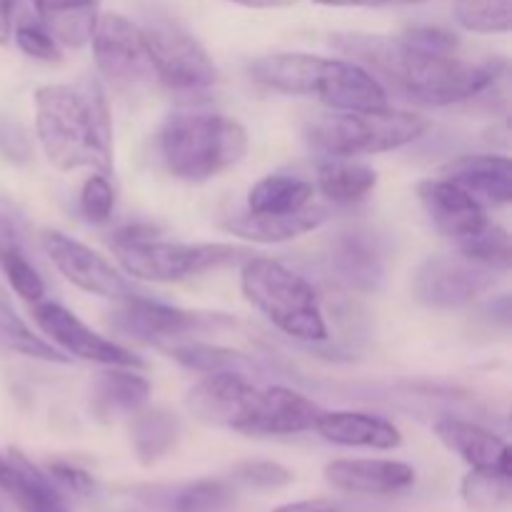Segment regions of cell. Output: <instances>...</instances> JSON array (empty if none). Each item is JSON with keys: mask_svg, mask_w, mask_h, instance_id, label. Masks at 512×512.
Returning a JSON list of instances; mask_svg holds the SVG:
<instances>
[{"mask_svg": "<svg viewBox=\"0 0 512 512\" xmlns=\"http://www.w3.org/2000/svg\"><path fill=\"white\" fill-rule=\"evenodd\" d=\"M248 153V133L220 113H175L158 133L165 170L180 180L203 183L233 168Z\"/></svg>", "mask_w": 512, "mask_h": 512, "instance_id": "4", "label": "cell"}, {"mask_svg": "<svg viewBox=\"0 0 512 512\" xmlns=\"http://www.w3.org/2000/svg\"><path fill=\"white\" fill-rule=\"evenodd\" d=\"M230 3H238L243 5V8L268 10V8H290V5H295V0H230Z\"/></svg>", "mask_w": 512, "mask_h": 512, "instance_id": "46", "label": "cell"}, {"mask_svg": "<svg viewBox=\"0 0 512 512\" xmlns=\"http://www.w3.org/2000/svg\"><path fill=\"white\" fill-rule=\"evenodd\" d=\"M498 270L463 253L433 255L415 273L413 293L428 308H460L488 293Z\"/></svg>", "mask_w": 512, "mask_h": 512, "instance_id": "11", "label": "cell"}, {"mask_svg": "<svg viewBox=\"0 0 512 512\" xmlns=\"http://www.w3.org/2000/svg\"><path fill=\"white\" fill-rule=\"evenodd\" d=\"M425 128L428 120L405 110H335L315 115L305 125V138L328 158H355L403 148Z\"/></svg>", "mask_w": 512, "mask_h": 512, "instance_id": "6", "label": "cell"}, {"mask_svg": "<svg viewBox=\"0 0 512 512\" xmlns=\"http://www.w3.org/2000/svg\"><path fill=\"white\" fill-rule=\"evenodd\" d=\"M403 38L418 48L430 50V53H458V35L450 30L438 28V25H418V28L405 30Z\"/></svg>", "mask_w": 512, "mask_h": 512, "instance_id": "40", "label": "cell"}, {"mask_svg": "<svg viewBox=\"0 0 512 512\" xmlns=\"http://www.w3.org/2000/svg\"><path fill=\"white\" fill-rule=\"evenodd\" d=\"M115 208V190L110 185L108 175L95 173L90 175L80 190V210L90 223H105L113 215Z\"/></svg>", "mask_w": 512, "mask_h": 512, "instance_id": "36", "label": "cell"}, {"mask_svg": "<svg viewBox=\"0 0 512 512\" xmlns=\"http://www.w3.org/2000/svg\"><path fill=\"white\" fill-rule=\"evenodd\" d=\"M33 320L68 358L73 355V358L108 365V368H145V363L133 350L90 330L83 320L75 318L63 305L38 300V303H33Z\"/></svg>", "mask_w": 512, "mask_h": 512, "instance_id": "13", "label": "cell"}, {"mask_svg": "<svg viewBox=\"0 0 512 512\" xmlns=\"http://www.w3.org/2000/svg\"><path fill=\"white\" fill-rule=\"evenodd\" d=\"M320 5H333V8H380L388 5V0H313Z\"/></svg>", "mask_w": 512, "mask_h": 512, "instance_id": "45", "label": "cell"}, {"mask_svg": "<svg viewBox=\"0 0 512 512\" xmlns=\"http://www.w3.org/2000/svg\"><path fill=\"white\" fill-rule=\"evenodd\" d=\"M455 18L473 33H508L512 5L510 0H460Z\"/></svg>", "mask_w": 512, "mask_h": 512, "instance_id": "33", "label": "cell"}, {"mask_svg": "<svg viewBox=\"0 0 512 512\" xmlns=\"http://www.w3.org/2000/svg\"><path fill=\"white\" fill-rule=\"evenodd\" d=\"M330 273L345 288L375 293L385 283V258L378 240L363 230L340 233L330 248Z\"/></svg>", "mask_w": 512, "mask_h": 512, "instance_id": "18", "label": "cell"}, {"mask_svg": "<svg viewBox=\"0 0 512 512\" xmlns=\"http://www.w3.org/2000/svg\"><path fill=\"white\" fill-rule=\"evenodd\" d=\"M140 503L163 512H225L235 493L223 480H193L175 485H143L133 490Z\"/></svg>", "mask_w": 512, "mask_h": 512, "instance_id": "23", "label": "cell"}, {"mask_svg": "<svg viewBox=\"0 0 512 512\" xmlns=\"http://www.w3.org/2000/svg\"><path fill=\"white\" fill-rule=\"evenodd\" d=\"M245 298L270 323L300 343H320L328 338L320 295L303 275L270 258H250L243 268Z\"/></svg>", "mask_w": 512, "mask_h": 512, "instance_id": "5", "label": "cell"}, {"mask_svg": "<svg viewBox=\"0 0 512 512\" xmlns=\"http://www.w3.org/2000/svg\"><path fill=\"white\" fill-rule=\"evenodd\" d=\"M48 475L53 478L55 485H63L65 490H73V493H78V495L93 493V488H95L93 478H90L85 470L75 468V465H70V463H58V460H55V463H50Z\"/></svg>", "mask_w": 512, "mask_h": 512, "instance_id": "41", "label": "cell"}, {"mask_svg": "<svg viewBox=\"0 0 512 512\" xmlns=\"http://www.w3.org/2000/svg\"><path fill=\"white\" fill-rule=\"evenodd\" d=\"M233 325V320L220 313H195V310L170 308V305L155 303L145 295L118 300V308L110 313L108 328L115 335L138 340V343L163 345L180 343L188 335L210 333Z\"/></svg>", "mask_w": 512, "mask_h": 512, "instance_id": "8", "label": "cell"}, {"mask_svg": "<svg viewBox=\"0 0 512 512\" xmlns=\"http://www.w3.org/2000/svg\"><path fill=\"white\" fill-rule=\"evenodd\" d=\"M445 178L483 208H500L512 198V165L505 155H463L445 168Z\"/></svg>", "mask_w": 512, "mask_h": 512, "instance_id": "21", "label": "cell"}, {"mask_svg": "<svg viewBox=\"0 0 512 512\" xmlns=\"http://www.w3.org/2000/svg\"><path fill=\"white\" fill-rule=\"evenodd\" d=\"M40 248L58 268V273L85 293L110 300H128L143 295L135 288L133 280L125 278L108 258L60 230H43Z\"/></svg>", "mask_w": 512, "mask_h": 512, "instance_id": "10", "label": "cell"}, {"mask_svg": "<svg viewBox=\"0 0 512 512\" xmlns=\"http://www.w3.org/2000/svg\"><path fill=\"white\" fill-rule=\"evenodd\" d=\"M0 268H3L10 288H13L20 298L28 300V303L43 300L45 283L43 278H40L38 270H35V265L28 260V255H18V258L8 260V263H3Z\"/></svg>", "mask_w": 512, "mask_h": 512, "instance_id": "37", "label": "cell"}, {"mask_svg": "<svg viewBox=\"0 0 512 512\" xmlns=\"http://www.w3.org/2000/svg\"><path fill=\"white\" fill-rule=\"evenodd\" d=\"M150 398V383L133 368H110L95 383L93 413L95 418L110 423L118 418H133L145 408Z\"/></svg>", "mask_w": 512, "mask_h": 512, "instance_id": "26", "label": "cell"}, {"mask_svg": "<svg viewBox=\"0 0 512 512\" xmlns=\"http://www.w3.org/2000/svg\"><path fill=\"white\" fill-rule=\"evenodd\" d=\"M235 478L243 480L245 485H253V488L270 490L285 488L293 480V473L280 463H273V460H245L235 468Z\"/></svg>", "mask_w": 512, "mask_h": 512, "instance_id": "38", "label": "cell"}, {"mask_svg": "<svg viewBox=\"0 0 512 512\" xmlns=\"http://www.w3.org/2000/svg\"><path fill=\"white\" fill-rule=\"evenodd\" d=\"M325 480L350 495H395L415 485V470L398 460H333Z\"/></svg>", "mask_w": 512, "mask_h": 512, "instance_id": "17", "label": "cell"}, {"mask_svg": "<svg viewBox=\"0 0 512 512\" xmlns=\"http://www.w3.org/2000/svg\"><path fill=\"white\" fill-rule=\"evenodd\" d=\"M418 198L430 223L445 238L460 243L485 223V208L448 178H430L418 183Z\"/></svg>", "mask_w": 512, "mask_h": 512, "instance_id": "16", "label": "cell"}, {"mask_svg": "<svg viewBox=\"0 0 512 512\" xmlns=\"http://www.w3.org/2000/svg\"><path fill=\"white\" fill-rule=\"evenodd\" d=\"M463 498L473 510L495 512L510 500V475L473 470L463 480Z\"/></svg>", "mask_w": 512, "mask_h": 512, "instance_id": "34", "label": "cell"}, {"mask_svg": "<svg viewBox=\"0 0 512 512\" xmlns=\"http://www.w3.org/2000/svg\"><path fill=\"white\" fill-rule=\"evenodd\" d=\"M0 488L23 512H73L53 478L18 450L0 455Z\"/></svg>", "mask_w": 512, "mask_h": 512, "instance_id": "20", "label": "cell"}, {"mask_svg": "<svg viewBox=\"0 0 512 512\" xmlns=\"http://www.w3.org/2000/svg\"><path fill=\"white\" fill-rule=\"evenodd\" d=\"M313 183L295 175H268L258 180L248 195V210L260 215L298 213L313 203Z\"/></svg>", "mask_w": 512, "mask_h": 512, "instance_id": "28", "label": "cell"}, {"mask_svg": "<svg viewBox=\"0 0 512 512\" xmlns=\"http://www.w3.org/2000/svg\"><path fill=\"white\" fill-rule=\"evenodd\" d=\"M93 55L100 73L115 85L133 88L155 78L143 28L118 13L100 15L93 30Z\"/></svg>", "mask_w": 512, "mask_h": 512, "instance_id": "12", "label": "cell"}, {"mask_svg": "<svg viewBox=\"0 0 512 512\" xmlns=\"http://www.w3.org/2000/svg\"><path fill=\"white\" fill-rule=\"evenodd\" d=\"M458 248L463 255H468V258L478 260V263L488 265L493 270L510 268V235L498 223L485 220L475 233L460 240Z\"/></svg>", "mask_w": 512, "mask_h": 512, "instance_id": "32", "label": "cell"}, {"mask_svg": "<svg viewBox=\"0 0 512 512\" xmlns=\"http://www.w3.org/2000/svg\"><path fill=\"white\" fill-rule=\"evenodd\" d=\"M30 153H33V145H30V135L18 120L8 118V115H0V155H3L8 163H28Z\"/></svg>", "mask_w": 512, "mask_h": 512, "instance_id": "39", "label": "cell"}, {"mask_svg": "<svg viewBox=\"0 0 512 512\" xmlns=\"http://www.w3.org/2000/svg\"><path fill=\"white\" fill-rule=\"evenodd\" d=\"M320 415H323V408L310 398L283 385H273V388L260 390L258 403L240 433L255 435V438L308 433V430H315Z\"/></svg>", "mask_w": 512, "mask_h": 512, "instance_id": "15", "label": "cell"}, {"mask_svg": "<svg viewBox=\"0 0 512 512\" xmlns=\"http://www.w3.org/2000/svg\"><path fill=\"white\" fill-rule=\"evenodd\" d=\"M258 395L260 390L245 378V373L220 370V373H205V378L193 385L185 405L200 423L240 433L258 403Z\"/></svg>", "mask_w": 512, "mask_h": 512, "instance_id": "14", "label": "cell"}, {"mask_svg": "<svg viewBox=\"0 0 512 512\" xmlns=\"http://www.w3.org/2000/svg\"><path fill=\"white\" fill-rule=\"evenodd\" d=\"M0 348L25 355V358L45 360V363H68L70 360L68 355L60 353L50 343H45L40 335H35L25 325V320L15 313L3 290H0Z\"/></svg>", "mask_w": 512, "mask_h": 512, "instance_id": "30", "label": "cell"}, {"mask_svg": "<svg viewBox=\"0 0 512 512\" xmlns=\"http://www.w3.org/2000/svg\"><path fill=\"white\" fill-rule=\"evenodd\" d=\"M328 220V210L320 205H308L298 213H278V215H260V213H240L230 215L223 223V230L238 235L243 240L253 243L273 245L295 240L305 233H313Z\"/></svg>", "mask_w": 512, "mask_h": 512, "instance_id": "24", "label": "cell"}, {"mask_svg": "<svg viewBox=\"0 0 512 512\" xmlns=\"http://www.w3.org/2000/svg\"><path fill=\"white\" fill-rule=\"evenodd\" d=\"M165 353L180 365L198 373H220V370H235V373H248L255 368V360L238 350L220 348V345L205 343H173L163 345Z\"/></svg>", "mask_w": 512, "mask_h": 512, "instance_id": "31", "label": "cell"}, {"mask_svg": "<svg viewBox=\"0 0 512 512\" xmlns=\"http://www.w3.org/2000/svg\"><path fill=\"white\" fill-rule=\"evenodd\" d=\"M145 43L150 50L153 73L160 83L180 93H195L215 83L218 70L210 60L208 50L180 25L170 20H153L143 28Z\"/></svg>", "mask_w": 512, "mask_h": 512, "instance_id": "9", "label": "cell"}, {"mask_svg": "<svg viewBox=\"0 0 512 512\" xmlns=\"http://www.w3.org/2000/svg\"><path fill=\"white\" fill-rule=\"evenodd\" d=\"M103 0H33L38 20L58 45L83 48L93 38Z\"/></svg>", "mask_w": 512, "mask_h": 512, "instance_id": "25", "label": "cell"}, {"mask_svg": "<svg viewBox=\"0 0 512 512\" xmlns=\"http://www.w3.org/2000/svg\"><path fill=\"white\" fill-rule=\"evenodd\" d=\"M255 83L303 98H318L335 110H383L388 90L355 60L310 53H275L250 63Z\"/></svg>", "mask_w": 512, "mask_h": 512, "instance_id": "3", "label": "cell"}, {"mask_svg": "<svg viewBox=\"0 0 512 512\" xmlns=\"http://www.w3.org/2000/svg\"><path fill=\"white\" fill-rule=\"evenodd\" d=\"M178 438L180 420L170 410H138L133 415V423H130V443H133L135 458L143 465H153L155 460L165 458L175 448Z\"/></svg>", "mask_w": 512, "mask_h": 512, "instance_id": "27", "label": "cell"}, {"mask_svg": "<svg viewBox=\"0 0 512 512\" xmlns=\"http://www.w3.org/2000/svg\"><path fill=\"white\" fill-rule=\"evenodd\" d=\"M378 173L370 165L353 163L350 158H328L318 168V188L333 203H358L373 193Z\"/></svg>", "mask_w": 512, "mask_h": 512, "instance_id": "29", "label": "cell"}, {"mask_svg": "<svg viewBox=\"0 0 512 512\" xmlns=\"http://www.w3.org/2000/svg\"><path fill=\"white\" fill-rule=\"evenodd\" d=\"M315 433L333 445L345 448H370V450H395L403 445V435L390 420L370 413H353V410H335L325 413L315 423Z\"/></svg>", "mask_w": 512, "mask_h": 512, "instance_id": "22", "label": "cell"}, {"mask_svg": "<svg viewBox=\"0 0 512 512\" xmlns=\"http://www.w3.org/2000/svg\"><path fill=\"white\" fill-rule=\"evenodd\" d=\"M273 512H345V505L333 498H313V500H298V503L280 505Z\"/></svg>", "mask_w": 512, "mask_h": 512, "instance_id": "43", "label": "cell"}, {"mask_svg": "<svg viewBox=\"0 0 512 512\" xmlns=\"http://www.w3.org/2000/svg\"><path fill=\"white\" fill-rule=\"evenodd\" d=\"M435 435L473 470L510 475V445L493 430L460 418H440Z\"/></svg>", "mask_w": 512, "mask_h": 512, "instance_id": "19", "label": "cell"}, {"mask_svg": "<svg viewBox=\"0 0 512 512\" xmlns=\"http://www.w3.org/2000/svg\"><path fill=\"white\" fill-rule=\"evenodd\" d=\"M35 133L55 168H90L103 175L113 170V125L108 100L95 80L38 88Z\"/></svg>", "mask_w": 512, "mask_h": 512, "instance_id": "2", "label": "cell"}, {"mask_svg": "<svg viewBox=\"0 0 512 512\" xmlns=\"http://www.w3.org/2000/svg\"><path fill=\"white\" fill-rule=\"evenodd\" d=\"M388 3H425V0H388Z\"/></svg>", "mask_w": 512, "mask_h": 512, "instance_id": "47", "label": "cell"}, {"mask_svg": "<svg viewBox=\"0 0 512 512\" xmlns=\"http://www.w3.org/2000/svg\"><path fill=\"white\" fill-rule=\"evenodd\" d=\"M113 248L125 273L150 283H178L238 263L243 255H248V250L228 243H168L158 238L113 245Z\"/></svg>", "mask_w": 512, "mask_h": 512, "instance_id": "7", "label": "cell"}, {"mask_svg": "<svg viewBox=\"0 0 512 512\" xmlns=\"http://www.w3.org/2000/svg\"><path fill=\"white\" fill-rule=\"evenodd\" d=\"M18 255H28L23 248L18 223H15V218L10 215V210L0 203V265L18 258Z\"/></svg>", "mask_w": 512, "mask_h": 512, "instance_id": "42", "label": "cell"}, {"mask_svg": "<svg viewBox=\"0 0 512 512\" xmlns=\"http://www.w3.org/2000/svg\"><path fill=\"white\" fill-rule=\"evenodd\" d=\"M333 48L363 65L380 83H390L403 98L418 105L463 103V100L483 95L485 88L498 75L508 70L505 60H485L470 63L458 58V53H430L400 38L388 35L345 33L330 38Z\"/></svg>", "mask_w": 512, "mask_h": 512, "instance_id": "1", "label": "cell"}, {"mask_svg": "<svg viewBox=\"0 0 512 512\" xmlns=\"http://www.w3.org/2000/svg\"><path fill=\"white\" fill-rule=\"evenodd\" d=\"M13 10L15 0H0V45L13 38Z\"/></svg>", "mask_w": 512, "mask_h": 512, "instance_id": "44", "label": "cell"}, {"mask_svg": "<svg viewBox=\"0 0 512 512\" xmlns=\"http://www.w3.org/2000/svg\"><path fill=\"white\" fill-rule=\"evenodd\" d=\"M13 38L18 48L30 58L43 60V63H58L60 60L58 40L50 35V30L40 20H20L18 25H13Z\"/></svg>", "mask_w": 512, "mask_h": 512, "instance_id": "35", "label": "cell"}]
</instances>
